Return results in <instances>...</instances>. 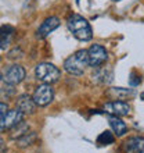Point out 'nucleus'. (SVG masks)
I'll return each instance as SVG.
<instances>
[{
	"instance_id": "nucleus-6",
	"label": "nucleus",
	"mask_w": 144,
	"mask_h": 153,
	"mask_svg": "<svg viewBox=\"0 0 144 153\" xmlns=\"http://www.w3.org/2000/svg\"><path fill=\"white\" fill-rule=\"evenodd\" d=\"M25 74L26 73H25V68L22 67V65L12 64L6 70L4 75H1V79L6 82V85H11V86H14V85H18L24 81Z\"/></svg>"
},
{
	"instance_id": "nucleus-14",
	"label": "nucleus",
	"mask_w": 144,
	"mask_h": 153,
	"mask_svg": "<svg viewBox=\"0 0 144 153\" xmlns=\"http://www.w3.org/2000/svg\"><path fill=\"white\" fill-rule=\"evenodd\" d=\"M93 79L96 81L97 84H109L112 81V70L111 68H100L97 70L96 73L93 74Z\"/></svg>"
},
{
	"instance_id": "nucleus-20",
	"label": "nucleus",
	"mask_w": 144,
	"mask_h": 153,
	"mask_svg": "<svg viewBox=\"0 0 144 153\" xmlns=\"http://www.w3.org/2000/svg\"><path fill=\"white\" fill-rule=\"evenodd\" d=\"M8 110V106H7V103H3V102H0V118L3 117V114L6 113Z\"/></svg>"
},
{
	"instance_id": "nucleus-1",
	"label": "nucleus",
	"mask_w": 144,
	"mask_h": 153,
	"mask_svg": "<svg viewBox=\"0 0 144 153\" xmlns=\"http://www.w3.org/2000/svg\"><path fill=\"white\" fill-rule=\"evenodd\" d=\"M67 27L71 31V33L78 40L82 42H87L93 38V31L90 24L87 22L86 18H83L79 14H72L67 20Z\"/></svg>"
},
{
	"instance_id": "nucleus-15",
	"label": "nucleus",
	"mask_w": 144,
	"mask_h": 153,
	"mask_svg": "<svg viewBox=\"0 0 144 153\" xmlns=\"http://www.w3.org/2000/svg\"><path fill=\"white\" fill-rule=\"evenodd\" d=\"M11 129H12L11 131V139H18V138H21L22 135H25V134L28 132L29 125H26V123H24V120H22L21 123H18V124Z\"/></svg>"
},
{
	"instance_id": "nucleus-12",
	"label": "nucleus",
	"mask_w": 144,
	"mask_h": 153,
	"mask_svg": "<svg viewBox=\"0 0 144 153\" xmlns=\"http://www.w3.org/2000/svg\"><path fill=\"white\" fill-rule=\"evenodd\" d=\"M143 150V137H132L123 142L125 153H139Z\"/></svg>"
},
{
	"instance_id": "nucleus-8",
	"label": "nucleus",
	"mask_w": 144,
	"mask_h": 153,
	"mask_svg": "<svg viewBox=\"0 0 144 153\" xmlns=\"http://www.w3.org/2000/svg\"><path fill=\"white\" fill-rule=\"evenodd\" d=\"M104 110L107 111L109 116H116V117H123L130 114V105L126 102L122 100H114V102H108L104 105Z\"/></svg>"
},
{
	"instance_id": "nucleus-7",
	"label": "nucleus",
	"mask_w": 144,
	"mask_h": 153,
	"mask_svg": "<svg viewBox=\"0 0 144 153\" xmlns=\"http://www.w3.org/2000/svg\"><path fill=\"white\" fill-rule=\"evenodd\" d=\"M108 60V52L101 45H92L87 50V61L92 67H100Z\"/></svg>"
},
{
	"instance_id": "nucleus-13",
	"label": "nucleus",
	"mask_w": 144,
	"mask_h": 153,
	"mask_svg": "<svg viewBox=\"0 0 144 153\" xmlns=\"http://www.w3.org/2000/svg\"><path fill=\"white\" fill-rule=\"evenodd\" d=\"M108 121H109V125H111L112 131L115 132L116 137H122V135H125V134L128 132V125L125 124L119 117L109 116L108 117Z\"/></svg>"
},
{
	"instance_id": "nucleus-3",
	"label": "nucleus",
	"mask_w": 144,
	"mask_h": 153,
	"mask_svg": "<svg viewBox=\"0 0 144 153\" xmlns=\"http://www.w3.org/2000/svg\"><path fill=\"white\" fill-rule=\"evenodd\" d=\"M35 75L43 84H54L61 78V71L51 63H40L36 65Z\"/></svg>"
},
{
	"instance_id": "nucleus-16",
	"label": "nucleus",
	"mask_w": 144,
	"mask_h": 153,
	"mask_svg": "<svg viewBox=\"0 0 144 153\" xmlns=\"http://www.w3.org/2000/svg\"><path fill=\"white\" fill-rule=\"evenodd\" d=\"M36 141V132H26L25 135H22L21 138L17 139V145L18 148H26V146H31L33 142Z\"/></svg>"
},
{
	"instance_id": "nucleus-25",
	"label": "nucleus",
	"mask_w": 144,
	"mask_h": 153,
	"mask_svg": "<svg viewBox=\"0 0 144 153\" xmlns=\"http://www.w3.org/2000/svg\"><path fill=\"white\" fill-rule=\"evenodd\" d=\"M0 61H1V59H0Z\"/></svg>"
},
{
	"instance_id": "nucleus-4",
	"label": "nucleus",
	"mask_w": 144,
	"mask_h": 153,
	"mask_svg": "<svg viewBox=\"0 0 144 153\" xmlns=\"http://www.w3.org/2000/svg\"><path fill=\"white\" fill-rule=\"evenodd\" d=\"M54 99V91H53L51 85L50 84H42L39 85L37 88L35 89L32 96V100L36 106H40V107H44V106H48Z\"/></svg>"
},
{
	"instance_id": "nucleus-22",
	"label": "nucleus",
	"mask_w": 144,
	"mask_h": 153,
	"mask_svg": "<svg viewBox=\"0 0 144 153\" xmlns=\"http://www.w3.org/2000/svg\"><path fill=\"white\" fill-rule=\"evenodd\" d=\"M0 82H1V73H0Z\"/></svg>"
},
{
	"instance_id": "nucleus-5",
	"label": "nucleus",
	"mask_w": 144,
	"mask_h": 153,
	"mask_svg": "<svg viewBox=\"0 0 144 153\" xmlns=\"http://www.w3.org/2000/svg\"><path fill=\"white\" fill-rule=\"evenodd\" d=\"M24 116L18 109L15 110H7L3 114V117L0 118V132H6L10 131L11 128H14L18 123L24 120Z\"/></svg>"
},
{
	"instance_id": "nucleus-23",
	"label": "nucleus",
	"mask_w": 144,
	"mask_h": 153,
	"mask_svg": "<svg viewBox=\"0 0 144 153\" xmlns=\"http://www.w3.org/2000/svg\"><path fill=\"white\" fill-rule=\"evenodd\" d=\"M112 1H119V0H112Z\"/></svg>"
},
{
	"instance_id": "nucleus-2",
	"label": "nucleus",
	"mask_w": 144,
	"mask_h": 153,
	"mask_svg": "<svg viewBox=\"0 0 144 153\" xmlns=\"http://www.w3.org/2000/svg\"><path fill=\"white\" fill-rule=\"evenodd\" d=\"M87 50L82 49L75 52L64 61V70L71 75L79 76L84 73V68L87 67Z\"/></svg>"
},
{
	"instance_id": "nucleus-21",
	"label": "nucleus",
	"mask_w": 144,
	"mask_h": 153,
	"mask_svg": "<svg viewBox=\"0 0 144 153\" xmlns=\"http://www.w3.org/2000/svg\"><path fill=\"white\" fill-rule=\"evenodd\" d=\"M1 146H3V139L0 138V148H1Z\"/></svg>"
},
{
	"instance_id": "nucleus-24",
	"label": "nucleus",
	"mask_w": 144,
	"mask_h": 153,
	"mask_svg": "<svg viewBox=\"0 0 144 153\" xmlns=\"http://www.w3.org/2000/svg\"><path fill=\"white\" fill-rule=\"evenodd\" d=\"M139 153H143V150H140V152H139Z\"/></svg>"
},
{
	"instance_id": "nucleus-19",
	"label": "nucleus",
	"mask_w": 144,
	"mask_h": 153,
	"mask_svg": "<svg viewBox=\"0 0 144 153\" xmlns=\"http://www.w3.org/2000/svg\"><path fill=\"white\" fill-rule=\"evenodd\" d=\"M140 82H141L140 76H137L136 74H132V75H130V85L137 86V85H140Z\"/></svg>"
},
{
	"instance_id": "nucleus-11",
	"label": "nucleus",
	"mask_w": 144,
	"mask_h": 153,
	"mask_svg": "<svg viewBox=\"0 0 144 153\" xmlns=\"http://www.w3.org/2000/svg\"><path fill=\"white\" fill-rule=\"evenodd\" d=\"M15 29L11 25H1L0 27V50H6L11 43Z\"/></svg>"
},
{
	"instance_id": "nucleus-18",
	"label": "nucleus",
	"mask_w": 144,
	"mask_h": 153,
	"mask_svg": "<svg viewBox=\"0 0 144 153\" xmlns=\"http://www.w3.org/2000/svg\"><path fill=\"white\" fill-rule=\"evenodd\" d=\"M115 141V137H114V134H111L109 131H104V132H101L97 138V145L100 146H107V145H111L114 143Z\"/></svg>"
},
{
	"instance_id": "nucleus-9",
	"label": "nucleus",
	"mask_w": 144,
	"mask_h": 153,
	"mask_svg": "<svg viewBox=\"0 0 144 153\" xmlns=\"http://www.w3.org/2000/svg\"><path fill=\"white\" fill-rule=\"evenodd\" d=\"M60 18L58 17H47L46 20L40 24V27L36 31V38L39 39H43V38L48 36L53 31H56L58 27H60Z\"/></svg>"
},
{
	"instance_id": "nucleus-17",
	"label": "nucleus",
	"mask_w": 144,
	"mask_h": 153,
	"mask_svg": "<svg viewBox=\"0 0 144 153\" xmlns=\"http://www.w3.org/2000/svg\"><path fill=\"white\" fill-rule=\"evenodd\" d=\"M109 96H115L116 100L118 99H126L129 96H133V91L132 89H123V88H112L109 92H108Z\"/></svg>"
},
{
	"instance_id": "nucleus-10",
	"label": "nucleus",
	"mask_w": 144,
	"mask_h": 153,
	"mask_svg": "<svg viewBox=\"0 0 144 153\" xmlns=\"http://www.w3.org/2000/svg\"><path fill=\"white\" fill-rule=\"evenodd\" d=\"M15 105H17V109L20 110L22 114H33L35 113L36 105L33 103L32 97L29 96V95H21V96H18Z\"/></svg>"
}]
</instances>
